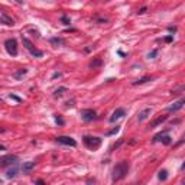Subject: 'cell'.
<instances>
[{
  "mask_svg": "<svg viewBox=\"0 0 185 185\" xmlns=\"http://www.w3.org/2000/svg\"><path fill=\"white\" fill-rule=\"evenodd\" d=\"M129 162L127 161H121L119 162L114 168H113V174H111V179H113V182H117L120 179H123L127 172H129Z\"/></svg>",
  "mask_w": 185,
  "mask_h": 185,
  "instance_id": "6da1fadb",
  "label": "cell"
},
{
  "mask_svg": "<svg viewBox=\"0 0 185 185\" xmlns=\"http://www.w3.org/2000/svg\"><path fill=\"white\" fill-rule=\"evenodd\" d=\"M22 42H23V45H25V48L31 52V54L33 55V56H36V58H42L44 56V52L42 51H39V49H36L35 46H33V44L28 39V38H23L22 36Z\"/></svg>",
  "mask_w": 185,
  "mask_h": 185,
  "instance_id": "7a4b0ae2",
  "label": "cell"
},
{
  "mask_svg": "<svg viewBox=\"0 0 185 185\" xmlns=\"http://www.w3.org/2000/svg\"><path fill=\"white\" fill-rule=\"evenodd\" d=\"M84 143H86V146L90 148V149H97L98 146L101 145V139H100V137H96V136H86V137H84Z\"/></svg>",
  "mask_w": 185,
  "mask_h": 185,
  "instance_id": "3957f363",
  "label": "cell"
},
{
  "mask_svg": "<svg viewBox=\"0 0 185 185\" xmlns=\"http://www.w3.org/2000/svg\"><path fill=\"white\" fill-rule=\"evenodd\" d=\"M4 46H6V51L12 55V56H16L18 55V42H16V39H7L6 42H4Z\"/></svg>",
  "mask_w": 185,
  "mask_h": 185,
  "instance_id": "277c9868",
  "label": "cell"
},
{
  "mask_svg": "<svg viewBox=\"0 0 185 185\" xmlns=\"http://www.w3.org/2000/svg\"><path fill=\"white\" fill-rule=\"evenodd\" d=\"M16 162H18L16 155H6V156H1V159H0V165L3 168L7 166V165H16Z\"/></svg>",
  "mask_w": 185,
  "mask_h": 185,
  "instance_id": "5b68a950",
  "label": "cell"
},
{
  "mask_svg": "<svg viewBox=\"0 0 185 185\" xmlns=\"http://www.w3.org/2000/svg\"><path fill=\"white\" fill-rule=\"evenodd\" d=\"M56 142L58 143H61V145H65V146H77V142L75 139H72V137H69V136H58L56 137Z\"/></svg>",
  "mask_w": 185,
  "mask_h": 185,
  "instance_id": "8992f818",
  "label": "cell"
},
{
  "mask_svg": "<svg viewBox=\"0 0 185 185\" xmlns=\"http://www.w3.org/2000/svg\"><path fill=\"white\" fill-rule=\"evenodd\" d=\"M81 119L84 121H91V120L96 119V111L91 109H86L81 111Z\"/></svg>",
  "mask_w": 185,
  "mask_h": 185,
  "instance_id": "52a82bcc",
  "label": "cell"
},
{
  "mask_svg": "<svg viewBox=\"0 0 185 185\" xmlns=\"http://www.w3.org/2000/svg\"><path fill=\"white\" fill-rule=\"evenodd\" d=\"M0 23H3V25H6V26H13V25H15V20L12 19L6 12H0Z\"/></svg>",
  "mask_w": 185,
  "mask_h": 185,
  "instance_id": "ba28073f",
  "label": "cell"
},
{
  "mask_svg": "<svg viewBox=\"0 0 185 185\" xmlns=\"http://www.w3.org/2000/svg\"><path fill=\"white\" fill-rule=\"evenodd\" d=\"M166 132H168V130L158 133V135L153 137V142H161V140H162L165 145H169V143H171V137H169V136H165V133H166Z\"/></svg>",
  "mask_w": 185,
  "mask_h": 185,
  "instance_id": "9c48e42d",
  "label": "cell"
},
{
  "mask_svg": "<svg viewBox=\"0 0 185 185\" xmlns=\"http://www.w3.org/2000/svg\"><path fill=\"white\" fill-rule=\"evenodd\" d=\"M124 114H126V110H124V109H116L114 111H113L111 117H110V121H111V123H114L116 120L121 119V117H123Z\"/></svg>",
  "mask_w": 185,
  "mask_h": 185,
  "instance_id": "30bf717a",
  "label": "cell"
},
{
  "mask_svg": "<svg viewBox=\"0 0 185 185\" xmlns=\"http://www.w3.org/2000/svg\"><path fill=\"white\" fill-rule=\"evenodd\" d=\"M185 104V97H182V98H179V100H178V101H175L174 104H172V106H169V111H171V113H172V111H178V110L179 109H182V106H184Z\"/></svg>",
  "mask_w": 185,
  "mask_h": 185,
  "instance_id": "8fae6325",
  "label": "cell"
},
{
  "mask_svg": "<svg viewBox=\"0 0 185 185\" xmlns=\"http://www.w3.org/2000/svg\"><path fill=\"white\" fill-rule=\"evenodd\" d=\"M33 168H35V162H32V161H29V162H25V163L22 165L23 174H29V172L32 171Z\"/></svg>",
  "mask_w": 185,
  "mask_h": 185,
  "instance_id": "7c38bea8",
  "label": "cell"
},
{
  "mask_svg": "<svg viewBox=\"0 0 185 185\" xmlns=\"http://www.w3.org/2000/svg\"><path fill=\"white\" fill-rule=\"evenodd\" d=\"M28 74V69L26 68H20V69H18V71H15V74H13V77L16 78V80H20V78H23V77Z\"/></svg>",
  "mask_w": 185,
  "mask_h": 185,
  "instance_id": "4fadbf2b",
  "label": "cell"
},
{
  "mask_svg": "<svg viewBox=\"0 0 185 185\" xmlns=\"http://www.w3.org/2000/svg\"><path fill=\"white\" fill-rule=\"evenodd\" d=\"M166 119H168V116H159L158 119L153 120L152 123H151V126H149V127H151V129H152V127H156V126H159L161 123H163V121H165Z\"/></svg>",
  "mask_w": 185,
  "mask_h": 185,
  "instance_id": "5bb4252c",
  "label": "cell"
},
{
  "mask_svg": "<svg viewBox=\"0 0 185 185\" xmlns=\"http://www.w3.org/2000/svg\"><path fill=\"white\" fill-rule=\"evenodd\" d=\"M151 114V109H145L143 111H140L139 113V116H137V120L139 121H143L145 119H148V116Z\"/></svg>",
  "mask_w": 185,
  "mask_h": 185,
  "instance_id": "9a60e30c",
  "label": "cell"
},
{
  "mask_svg": "<svg viewBox=\"0 0 185 185\" xmlns=\"http://www.w3.org/2000/svg\"><path fill=\"white\" fill-rule=\"evenodd\" d=\"M16 174H18V168H16V165H13V168H10V169L6 172V176H7V178H15Z\"/></svg>",
  "mask_w": 185,
  "mask_h": 185,
  "instance_id": "2e32d148",
  "label": "cell"
},
{
  "mask_svg": "<svg viewBox=\"0 0 185 185\" xmlns=\"http://www.w3.org/2000/svg\"><path fill=\"white\" fill-rule=\"evenodd\" d=\"M148 81H152V77H143V78H140V80L135 81L133 86H140V84H145V83H148Z\"/></svg>",
  "mask_w": 185,
  "mask_h": 185,
  "instance_id": "e0dca14e",
  "label": "cell"
},
{
  "mask_svg": "<svg viewBox=\"0 0 185 185\" xmlns=\"http://www.w3.org/2000/svg\"><path fill=\"white\" fill-rule=\"evenodd\" d=\"M158 178H159L161 181H166V178H168V171H166V169H162V171H159V175H158Z\"/></svg>",
  "mask_w": 185,
  "mask_h": 185,
  "instance_id": "ac0fdd59",
  "label": "cell"
},
{
  "mask_svg": "<svg viewBox=\"0 0 185 185\" xmlns=\"http://www.w3.org/2000/svg\"><path fill=\"white\" fill-rule=\"evenodd\" d=\"M49 42H51L52 45H56V46H58V45H62V44H64V39H62V38H52Z\"/></svg>",
  "mask_w": 185,
  "mask_h": 185,
  "instance_id": "d6986e66",
  "label": "cell"
},
{
  "mask_svg": "<svg viewBox=\"0 0 185 185\" xmlns=\"http://www.w3.org/2000/svg\"><path fill=\"white\" fill-rule=\"evenodd\" d=\"M65 91H67L65 87H59L58 90H55V94H54V96H55V97H59V96H62Z\"/></svg>",
  "mask_w": 185,
  "mask_h": 185,
  "instance_id": "ffe728a7",
  "label": "cell"
},
{
  "mask_svg": "<svg viewBox=\"0 0 185 185\" xmlns=\"http://www.w3.org/2000/svg\"><path fill=\"white\" fill-rule=\"evenodd\" d=\"M100 65H101V59H100V58H96V59H94V61L90 64V67H91V68H96V67H100Z\"/></svg>",
  "mask_w": 185,
  "mask_h": 185,
  "instance_id": "44dd1931",
  "label": "cell"
},
{
  "mask_svg": "<svg viewBox=\"0 0 185 185\" xmlns=\"http://www.w3.org/2000/svg\"><path fill=\"white\" fill-rule=\"evenodd\" d=\"M61 22L64 23V25H69V23H71V20H69L67 16H62V18H61Z\"/></svg>",
  "mask_w": 185,
  "mask_h": 185,
  "instance_id": "7402d4cb",
  "label": "cell"
},
{
  "mask_svg": "<svg viewBox=\"0 0 185 185\" xmlns=\"http://www.w3.org/2000/svg\"><path fill=\"white\" fill-rule=\"evenodd\" d=\"M9 97H10L12 100H15V101H18V103H20V101H22V98H20V97H18V96H15V94H10Z\"/></svg>",
  "mask_w": 185,
  "mask_h": 185,
  "instance_id": "603a6c76",
  "label": "cell"
},
{
  "mask_svg": "<svg viewBox=\"0 0 185 185\" xmlns=\"http://www.w3.org/2000/svg\"><path fill=\"white\" fill-rule=\"evenodd\" d=\"M182 143H185V133L182 135V136H181V139L176 142V146H179V145H182Z\"/></svg>",
  "mask_w": 185,
  "mask_h": 185,
  "instance_id": "cb8c5ba5",
  "label": "cell"
},
{
  "mask_svg": "<svg viewBox=\"0 0 185 185\" xmlns=\"http://www.w3.org/2000/svg\"><path fill=\"white\" fill-rule=\"evenodd\" d=\"M119 130H120L119 127H114V129H113V130L107 132V135H109V136H110V135H114V133H117V132H119Z\"/></svg>",
  "mask_w": 185,
  "mask_h": 185,
  "instance_id": "d4e9b609",
  "label": "cell"
},
{
  "mask_svg": "<svg viewBox=\"0 0 185 185\" xmlns=\"http://www.w3.org/2000/svg\"><path fill=\"white\" fill-rule=\"evenodd\" d=\"M55 120H56V123H58V124H64V120L61 119L59 116H56V117H55Z\"/></svg>",
  "mask_w": 185,
  "mask_h": 185,
  "instance_id": "484cf974",
  "label": "cell"
},
{
  "mask_svg": "<svg viewBox=\"0 0 185 185\" xmlns=\"http://www.w3.org/2000/svg\"><path fill=\"white\" fill-rule=\"evenodd\" d=\"M156 54H158V51H152V52L149 54V58H153V56H155Z\"/></svg>",
  "mask_w": 185,
  "mask_h": 185,
  "instance_id": "4316f807",
  "label": "cell"
},
{
  "mask_svg": "<svg viewBox=\"0 0 185 185\" xmlns=\"http://www.w3.org/2000/svg\"><path fill=\"white\" fill-rule=\"evenodd\" d=\"M145 12H146V7H142V9L137 12V13H139V15H142V13H145Z\"/></svg>",
  "mask_w": 185,
  "mask_h": 185,
  "instance_id": "83f0119b",
  "label": "cell"
},
{
  "mask_svg": "<svg viewBox=\"0 0 185 185\" xmlns=\"http://www.w3.org/2000/svg\"><path fill=\"white\" fill-rule=\"evenodd\" d=\"M165 41H166V42H171V41H172V36H166Z\"/></svg>",
  "mask_w": 185,
  "mask_h": 185,
  "instance_id": "f1b7e54d",
  "label": "cell"
},
{
  "mask_svg": "<svg viewBox=\"0 0 185 185\" xmlns=\"http://www.w3.org/2000/svg\"><path fill=\"white\" fill-rule=\"evenodd\" d=\"M58 77H61V74H59V72H55L54 75H52V78H58Z\"/></svg>",
  "mask_w": 185,
  "mask_h": 185,
  "instance_id": "f546056e",
  "label": "cell"
},
{
  "mask_svg": "<svg viewBox=\"0 0 185 185\" xmlns=\"http://www.w3.org/2000/svg\"><path fill=\"white\" fill-rule=\"evenodd\" d=\"M36 184H38V185H46L44 181H36Z\"/></svg>",
  "mask_w": 185,
  "mask_h": 185,
  "instance_id": "4dcf8cb0",
  "label": "cell"
},
{
  "mask_svg": "<svg viewBox=\"0 0 185 185\" xmlns=\"http://www.w3.org/2000/svg\"><path fill=\"white\" fill-rule=\"evenodd\" d=\"M181 169H182V171H185V162L182 163V166H181Z\"/></svg>",
  "mask_w": 185,
  "mask_h": 185,
  "instance_id": "1f68e13d",
  "label": "cell"
},
{
  "mask_svg": "<svg viewBox=\"0 0 185 185\" xmlns=\"http://www.w3.org/2000/svg\"><path fill=\"white\" fill-rule=\"evenodd\" d=\"M181 185H185V178L182 179V182H181Z\"/></svg>",
  "mask_w": 185,
  "mask_h": 185,
  "instance_id": "d6a6232c",
  "label": "cell"
},
{
  "mask_svg": "<svg viewBox=\"0 0 185 185\" xmlns=\"http://www.w3.org/2000/svg\"><path fill=\"white\" fill-rule=\"evenodd\" d=\"M130 185H135V184H130Z\"/></svg>",
  "mask_w": 185,
  "mask_h": 185,
  "instance_id": "836d02e7",
  "label": "cell"
},
{
  "mask_svg": "<svg viewBox=\"0 0 185 185\" xmlns=\"http://www.w3.org/2000/svg\"><path fill=\"white\" fill-rule=\"evenodd\" d=\"M19 185H20V184H19Z\"/></svg>",
  "mask_w": 185,
  "mask_h": 185,
  "instance_id": "e575fe53",
  "label": "cell"
}]
</instances>
